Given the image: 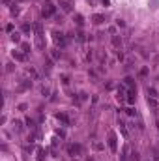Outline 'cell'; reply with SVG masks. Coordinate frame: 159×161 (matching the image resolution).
Masks as SVG:
<instances>
[{"mask_svg":"<svg viewBox=\"0 0 159 161\" xmlns=\"http://www.w3.org/2000/svg\"><path fill=\"white\" fill-rule=\"evenodd\" d=\"M52 13H54V6H52V4H45V8H43V17H51Z\"/></svg>","mask_w":159,"mask_h":161,"instance_id":"1","label":"cell"},{"mask_svg":"<svg viewBox=\"0 0 159 161\" xmlns=\"http://www.w3.org/2000/svg\"><path fill=\"white\" fill-rule=\"evenodd\" d=\"M109 146H110V150H112V152L116 150V140H114V133H110V135H109Z\"/></svg>","mask_w":159,"mask_h":161,"instance_id":"2","label":"cell"},{"mask_svg":"<svg viewBox=\"0 0 159 161\" xmlns=\"http://www.w3.org/2000/svg\"><path fill=\"white\" fill-rule=\"evenodd\" d=\"M81 152V146L79 144H71L69 146V154H79Z\"/></svg>","mask_w":159,"mask_h":161,"instance_id":"3","label":"cell"},{"mask_svg":"<svg viewBox=\"0 0 159 161\" xmlns=\"http://www.w3.org/2000/svg\"><path fill=\"white\" fill-rule=\"evenodd\" d=\"M11 39L15 41V43H19V41H21V34H19V32H13V34H11Z\"/></svg>","mask_w":159,"mask_h":161,"instance_id":"4","label":"cell"},{"mask_svg":"<svg viewBox=\"0 0 159 161\" xmlns=\"http://www.w3.org/2000/svg\"><path fill=\"white\" fill-rule=\"evenodd\" d=\"M13 58H17V60H25V54H23V53H17V51H13Z\"/></svg>","mask_w":159,"mask_h":161,"instance_id":"5","label":"cell"},{"mask_svg":"<svg viewBox=\"0 0 159 161\" xmlns=\"http://www.w3.org/2000/svg\"><path fill=\"white\" fill-rule=\"evenodd\" d=\"M62 8H64V11H71V4L69 2H62Z\"/></svg>","mask_w":159,"mask_h":161,"instance_id":"6","label":"cell"},{"mask_svg":"<svg viewBox=\"0 0 159 161\" xmlns=\"http://www.w3.org/2000/svg\"><path fill=\"white\" fill-rule=\"evenodd\" d=\"M94 23H95V25H99V23H103V17H101V15H94Z\"/></svg>","mask_w":159,"mask_h":161,"instance_id":"7","label":"cell"},{"mask_svg":"<svg viewBox=\"0 0 159 161\" xmlns=\"http://www.w3.org/2000/svg\"><path fill=\"white\" fill-rule=\"evenodd\" d=\"M112 43H114V45L118 47V45H122V39H120V37H116V36H114V37H112Z\"/></svg>","mask_w":159,"mask_h":161,"instance_id":"8","label":"cell"},{"mask_svg":"<svg viewBox=\"0 0 159 161\" xmlns=\"http://www.w3.org/2000/svg\"><path fill=\"white\" fill-rule=\"evenodd\" d=\"M127 101H129V103H133V101H135V92H129V96H127Z\"/></svg>","mask_w":159,"mask_h":161,"instance_id":"9","label":"cell"},{"mask_svg":"<svg viewBox=\"0 0 159 161\" xmlns=\"http://www.w3.org/2000/svg\"><path fill=\"white\" fill-rule=\"evenodd\" d=\"M23 51H25V53H30V45H28V43H23Z\"/></svg>","mask_w":159,"mask_h":161,"instance_id":"10","label":"cell"},{"mask_svg":"<svg viewBox=\"0 0 159 161\" xmlns=\"http://www.w3.org/2000/svg\"><path fill=\"white\" fill-rule=\"evenodd\" d=\"M36 43H37V47H43V39H41V36H37V39H36Z\"/></svg>","mask_w":159,"mask_h":161,"instance_id":"11","label":"cell"},{"mask_svg":"<svg viewBox=\"0 0 159 161\" xmlns=\"http://www.w3.org/2000/svg\"><path fill=\"white\" fill-rule=\"evenodd\" d=\"M148 103H150L152 107H157V101H155V99H150V97H148Z\"/></svg>","mask_w":159,"mask_h":161,"instance_id":"12","label":"cell"}]
</instances>
